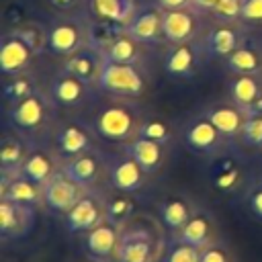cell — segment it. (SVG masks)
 Segmentation results:
<instances>
[{"label": "cell", "instance_id": "6da1fadb", "mask_svg": "<svg viewBox=\"0 0 262 262\" xmlns=\"http://www.w3.org/2000/svg\"><path fill=\"white\" fill-rule=\"evenodd\" d=\"M168 246L166 227L149 215H135L121 227L117 262H162Z\"/></svg>", "mask_w": 262, "mask_h": 262}, {"label": "cell", "instance_id": "7a4b0ae2", "mask_svg": "<svg viewBox=\"0 0 262 262\" xmlns=\"http://www.w3.org/2000/svg\"><path fill=\"white\" fill-rule=\"evenodd\" d=\"M143 117H145V111L135 100L111 98L108 102L94 108L88 123L94 129L98 139L121 147L139 135Z\"/></svg>", "mask_w": 262, "mask_h": 262}, {"label": "cell", "instance_id": "3957f363", "mask_svg": "<svg viewBox=\"0 0 262 262\" xmlns=\"http://www.w3.org/2000/svg\"><path fill=\"white\" fill-rule=\"evenodd\" d=\"M55 113H57V106L51 100V96L47 94V90H43V88L4 106L8 125L31 135L33 139L45 131H49V133L53 131V127L57 123Z\"/></svg>", "mask_w": 262, "mask_h": 262}, {"label": "cell", "instance_id": "277c9868", "mask_svg": "<svg viewBox=\"0 0 262 262\" xmlns=\"http://www.w3.org/2000/svg\"><path fill=\"white\" fill-rule=\"evenodd\" d=\"M90 12H61L47 23V53L70 57L90 41Z\"/></svg>", "mask_w": 262, "mask_h": 262}, {"label": "cell", "instance_id": "5b68a950", "mask_svg": "<svg viewBox=\"0 0 262 262\" xmlns=\"http://www.w3.org/2000/svg\"><path fill=\"white\" fill-rule=\"evenodd\" d=\"M149 78L145 72V66H133V63H115L106 61L102 66L100 78L96 88L104 92L111 98H129L137 100L147 92Z\"/></svg>", "mask_w": 262, "mask_h": 262}, {"label": "cell", "instance_id": "8992f818", "mask_svg": "<svg viewBox=\"0 0 262 262\" xmlns=\"http://www.w3.org/2000/svg\"><path fill=\"white\" fill-rule=\"evenodd\" d=\"M182 143L188 151L203 156V158H217L227 151V147L233 145L231 139H227L209 119L203 115L192 117L184 129H182Z\"/></svg>", "mask_w": 262, "mask_h": 262}, {"label": "cell", "instance_id": "52a82bcc", "mask_svg": "<svg viewBox=\"0 0 262 262\" xmlns=\"http://www.w3.org/2000/svg\"><path fill=\"white\" fill-rule=\"evenodd\" d=\"M250 31L252 29L242 20H235V23L211 20V25H207L205 33L201 35L207 59L223 61L229 53H233L242 43L250 39Z\"/></svg>", "mask_w": 262, "mask_h": 262}, {"label": "cell", "instance_id": "ba28073f", "mask_svg": "<svg viewBox=\"0 0 262 262\" xmlns=\"http://www.w3.org/2000/svg\"><path fill=\"white\" fill-rule=\"evenodd\" d=\"M205 61H207V53L199 37L194 41L168 45V49L162 55V70L172 80H190L199 74Z\"/></svg>", "mask_w": 262, "mask_h": 262}, {"label": "cell", "instance_id": "9c48e42d", "mask_svg": "<svg viewBox=\"0 0 262 262\" xmlns=\"http://www.w3.org/2000/svg\"><path fill=\"white\" fill-rule=\"evenodd\" d=\"M96 139L98 137L88 121H57L51 131V145L61 160L96 149Z\"/></svg>", "mask_w": 262, "mask_h": 262}, {"label": "cell", "instance_id": "30bf717a", "mask_svg": "<svg viewBox=\"0 0 262 262\" xmlns=\"http://www.w3.org/2000/svg\"><path fill=\"white\" fill-rule=\"evenodd\" d=\"M102 221H106V196H104V190L100 188L88 190L63 215L66 231L72 235H84L86 231L94 229Z\"/></svg>", "mask_w": 262, "mask_h": 262}, {"label": "cell", "instance_id": "8fae6325", "mask_svg": "<svg viewBox=\"0 0 262 262\" xmlns=\"http://www.w3.org/2000/svg\"><path fill=\"white\" fill-rule=\"evenodd\" d=\"M94 90H98V88L82 82L80 78L68 74L61 68H59V72H55L51 76V80L47 84V94L51 96L55 106L68 108V111H78V108L86 106L94 98Z\"/></svg>", "mask_w": 262, "mask_h": 262}, {"label": "cell", "instance_id": "7c38bea8", "mask_svg": "<svg viewBox=\"0 0 262 262\" xmlns=\"http://www.w3.org/2000/svg\"><path fill=\"white\" fill-rule=\"evenodd\" d=\"M61 172L72 178L74 182H78L80 186L92 190L98 188L102 184H106V176H108V168H106V154L92 149L80 156H74L70 160H63L61 164Z\"/></svg>", "mask_w": 262, "mask_h": 262}, {"label": "cell", "instance_id": "4fadbf2b", "mask_svg": "<svg viewBox=\"0 0 262 262\" xmlns=\"http://www.w3.org/2000/svg\"><path fill=\"white\" fill-rule=\"evenodd\" d=\"M106 168H108V176H106L108 188H117L131 194H137L147 184L149 178V174L129 154L121 149L117 154H106Z\"/></svg>", "mask_w": 262, "mask_h": 262}, {"label": "cell", "instance_id": "5bb4252c", "mask_svg": "<svg viewBox=\"0 0 262 262\" xmlns=\"http://www.w3.org/2000/svg\"><path fill=\"white\" fill-rule=\"evenodd\" d=\"M209 182L219 194H225V196L242 192L250 184L244 162L237 156L227 154V151L213 158L211 168H209Z\"/></svg>", "mask_w": 262, "mask_h": 262}, {"label": "cell", "instance_id": "9a60e30c", "mask_svg": "<svg viewBox=\"0 0 262 262\" xmlns=\"http://www.w3.org/2000/svg\"><path fill=\"white\" fill-rule=\"evenodd\" d=\"M125 31L145 47H156L164 41V8L156 2H143L125 25Z\"/></svg>", "mask_w": 262, "mask_h": 262}, {"label": "cell", "instance_id": "2e32d148", "mask_svg": "<svg viewBox=\"0 0 262 262\" xmlns=\"http://www.w3.org/2000/svg\"><path fill=\"white\" fill-rule=\"evenodd\" d=\"M203 14L196 12L192 6L164 10V43H186L199 39L207 25H203Z\"/></svg>", "mask_w": 262, "mask_h": 262}, {"label": "cell", "instance_id": "e0dca14e", "mask_svg": "<svg viewBox=\"0 0 262 262\" xmlns=\"http://www.w3.org/2000/svg\"><path fill=\"white\" fill-rule=\"evenodd\" d=\"M121 227L119 223H113L111 219L102 221L94 229L86 231L82 235V246L88 258H94L98 262H117V250L121 239Z\"/></svg>", "mask_w": 262, "mask_h": 262}, {"label": "cell", "instance_id": "ac0fdd59", "mask_svg": "<svg viewBox=\"0 0 262 262\" xmlns=\"http://www.w3.org/2000/svg\"><path fill=\"white\" fill-rule=\"evenodd\" d=\"M35 219H37L35 207L0 199V233L4 244L8 239L27 237L35 227Z\"/></svg>", "mask_w": 262, "mask_h": 262}, {"label": "cell", "instance_id": "d6986e66", "mask_svg": "<svg viewBox=\"0 0 262 262\" xmlns=\"http://www.w3.org/2000/svg\"><path fill=\"white\" fill-rule=\"evenodd\" d=\"M199 115H203L205 119H209L231 141H237L239 139V133L244 129V123L248 119L246 111L242 106H237L231 98L213 100V102L205 104Z\"/></svg>", "mask_w": 262, "mask_h": 262}, {"label": "cell", "instance_id": "ffe728a7", "mask_svg": "<svg viewBox=\"0 0 262 262\" xmlns=\"http://www.w3.org/2000/svg\"><path fill=\"white\" fill-rule=\"evenodd\" d=\"M35 143L31 135L8 125L0 139V176L20 174V164Z\"/></svg>", "mask_w": 262, "mask_h": 262}, {"label": "cell", "instance_id": "44dd1931", "mask_svg": "<svg viewBox=\"0 0 262 262\" xmlns=\"http://www.w3.org/2000/svg\"><path fill=\"white\" fill-rule=\"evenodd\" d=\"M39 55L33 47H29L16 33L6 29L0 39V72L2 76H12L25 70H31L33 61Z\"/></svg>", "mask_w": 262, "mask_h": 262}, {"label": "cell", "instance_id": "7402d4cb", "mask_svg": "<svg viewBox=\"0 0 262 262\" xmlns=\"http://www.w3.org/2000/svg\"><path fill=\"white\" fill-rule=\"evenodd\" d=\"M45 188V209L55 215H66L86 192L88 188L80 186L72 178H68L61 170L43 186Z\"/></svg>", "mask_w": 262, "mask_h": 262}, {"label": "cell", "instance_id": "603a6c76", "mask_svg": "<svg viewBox=\"0 0 262 262\" xmlns=\"http://www.w3.org/2000/svg\"><path fill=\"white\" fill-rule=\"evenodd\" d=\"M61 164H63V160L55 151L53 145L47 147V145L35 143L20 164V174L45 186L61 170Z\"/></svg>", "mask_w": 262, "mask_h": 262}, {"label": "cell", "instance_id": "cb8c5ba5", "mask_svg": "<svg viewBox=\"0 0 262 262\" xmlns=\"http://www.w3.org/2000/svg\"><path fill=\"white\" fill-rule=\"evenodd\" d=\"M0 199L39 209V207H45V188H43V184L27 178L23 174L0 176Z\"/></svg>", "mask_w": 262, "mask_h": 262}, {"label": "cell", "instance_id": "d4e9b609", "mask_svg": "<svg viewBox=\"0 0 262 262\" xmlns=\"http://www.w3.org/2000/svg\"><path fill=\"white\" fill-rule=\"evenodd\" d=\"M199 207L182 192H170L158 203V219L170 235L178 233Z\"/></svg>", "mask_w": 262, "mask_h": 262}, {"label": "cell", "instance_id": "484cf974", "mask_svg": "<svg viewBox=\"0 0 262 262\" xmlns=\"http://www.w3.org/2000/svg\"><path fill=\"white\" fill-rule=\"evenodd\" d=\"M119 149L129 154L149 176H156L158 172H162V168L168 162V145H162L158 141H151L139 135L133 141L121 145Z\"/></svg>", "mask_w": 262, "mask_h": 262}, {"label": "cell", "instance_id": "4316f807", "mask_svg": "<svg viewBox=\"0 0 262 262\" xmlns=\"http://www.w3.org/2000/svg\"><path fill=\"white\" fill-rule=\"evenodd\" d=\"M102 66H104L102 53L98 49L90 47V45L82 47L80 51L72 53L70 57H63V61H61V70H66L68 74L80 78L82 82H86L90 86H96L98 84Z\"/></svg>", "mask_w": 262, "mask_h": 262}, {"label": "cell", "instance_id": "83f0119b", "mask_svg": "<svg viewBox=\"0 0 262 262\" xmlns=\"http://www.w3.org/2000/svg\"><path fill=\"white\" fill-rule=\"evenodd\" d=\"M172 237L203 250V248L211 246L213 242H217V223H215V219L209 211L199 207L194 211V215L186 221V225L178 233H174Z\"/></svg>", "mask_w": 262, "mask_h": 262}, {"label": "cell", "instance_id": "f1b7e54d", "mask_svg": "<svg viewBox=\"0 0 262 262\" xmlns=\"http://www.w3.org/2000/svg\"><path fill=\"white\" fill-rule=\"evenodd\" d=\"M223 68L229 74H252L262 76V43L258 39H248L233 53L223 59Z\"/></svg>", "mask_w": 262, "mask_h": 262}, {"label": "cell", "instance_id": "f546056e", "mask_svg": "<svg viewBox=\"0 0 262 262\" xmlns=\"http://www.w3.org/2000/svg\"><path fill=\"white\" fill-rule=\"evenodd\" d=\"M145 45H141L137 39H133L127 31H121L100 53L106 61L115 63H133V66H145Z\"/></svg>", "mask_w": 262, "mask_h": 262}, {"label": "cell", "instance_id": "4dcf8cb0", "mask_svg": "<svg viewBox=\"0 0 262 262\" xmlns=\"http://www.w3.org/2000/svg\"><path fill=\"white\" fill-rule=\"evenodd\" d=\"M227 98H231L244 111L262 94V76L252 74H229L227 78Z\"/></svg>", "mask_w": 262, "mask_h": 262}, {"label": "cell", "instance_id": "1f68e13d", "mask_svg": "<svg viewBox=\"0 0 262 262\" xmlns=\"http://www.w3.org/2000/svg\"><path fill=\"white\" fill-rule=\"evenodd\" d=\"M137 8H139L137 0H88V12L94 18L111 20L123 27L131 20Z\"/></svg>", "mask_w": 262, "mask_h": 262}, {"label": "cell", "instance_id": "d6a6232c", "mask_svg": "<svg viewBox=\"0 0 262 262\" xmlns=\"http://www.w3.org/2000/svg\"><path fill=\"white\" fill-rule=\"evenodd\" d=\"M39 80L35 76V72L25 70L12 76H2V100L4 104H12L29 94H33L35 90H39Z\"/></svg>", "mask_w": 262, "mask_h": 262}, {"label": "cell", "instance_id": "836d02e7", "mask_svg": "<svg viewBox=\"0 0 262 262\" xmlns=\"http://www.w3.org/2000/svg\"><path fill=\"white\" fill-rule=\"evenodd\" d=\"M104 196H106V219H111L113 223L125 225L131 217L137 215L135 194L111 188V192H104Z\"/></svg>", "mask_w": 262, "mask_h": 262}, {"label": "cell", "instance_id": "e575fe53", "mask_svg": "<svg viewBox=\"0 0 262 262\" xmlns=\"http://www.w3.org/2000/svg\"><path fill=\"white\" fill-rule=\"evenodd\" d=\"M174 135H176V129H174L172 121H168L162 115L145 113L141 127H139V137H145V139H151V141H158V143L170 147V143L174 141Z\"/></svg>", "mask_w": 262, "mask_h": 262}, {"label": "cell", "instance_id": "d590c367", "mask_svg": "<svg viewBox=\"0 0 262 262\" xmlns=\"http://www.w3.org/2000/svg\"><path fill=\"white\" fill-rule=\"evenodd\" d=\"M12 33H16L29 47L35 49L37 55H43L47 51V25L37 20H23L16 27H10Z\"/></svg>", "mask_w": 262, "mask_h": 262}, {"label": "cell", "instance_id": "8d00e7d4", "mask_svg": "<svg viewBox=\"0 0 262 262\" xmlns=\"http://www.w3.org/2000/svg\"><path fill=\"white\" fill-rule=\"evenodd\" d=\"M92 16V14H90ZM121 31H125L123 25H117V23H111V20H102V18H90V41L88 45L102 51Z\"/></svg>", "mask_w": 262, "mask_h": 262}, {"label": "cell", "instance_id": "74e56055", "mask_svg": "<svg viewBox=\"0 0 262 262\" xmlns=\"http://www.w3.org/2000/svg\"><path fill=\"white\" fill-rule=\"evenodd\" d=\"M162 262H201V250L170 235Z\"/></svg>", "mask_w": 262, "mask_h": 262}, {"label": "cell", "instance_id": "f35d334b", "mask_svg": "<svg viewBox=\"0 0 262 262\" xmlns=\"http://www.w3.org/2000/svg\"><path fill=\"white\" fill-rule=\"evenodd\" d=\"M237 141L244 147L262 149V117H248Z\"/></svg>", "mask_w": 262, "mask_h": 262}, {"label": "cell", "instance_id": "ab89813d", "mask_svg": "<svg viewBox=\"0 0 262 262\" xmlns=\"http://www.w3.org/2000/svg\"><path fill=\"white\" fill-rule=\"evenodd\" d=\"M242 8H244V0H219L209 18L221 23H235L242 20Z\"/></svg>", "mask_w": 262, "mask_h": 262}, {"label": "cell", "instance_id": "60d3db41", "mask_svg": "<svg viewBox=\"0 0 262 262\" xmlns=\"http://www.w3.org/2000/svg\"><path fill=\"white\" fill-rule=\"evenodd\" d=\"M246 203H248V209L250 213L262 221V178H256L248 184L246 188Z\"/></svg>", "mask_w": 262, "mask_h": 262}, {"label": "cell", "instance_id": "b9f144b4", "mask_svg": "<svg viewBox=\"0 0 262 262\" xmlns=\"http://www.w3.org/2000/svg\"><path fill=\"white\" fill-rule=\"evenodd\" d=\"M201 262H233L231 250L219 239L201 250Z\"/></svg>", "mask_w": 262, "mask_h": 262}, {"label": "cell", "instance_id": "7bdbcfd3", "mask_svg": "<svg viewBox=\"0 0 262 262\" xmlns=\"http://www.w3.org/2000/svg\"><path fill=\"white\" fill-rule=\"evenodd\" d=\"M242 23H246L250 29L262 27V0H244Z\"/></svg>", "mask_w": 262, "mask_h": 262}, {"label": "cell", "instance_id": "ee69618b", "mask_svg": "<svg viewBox=\"0 0 262 262\" xmlns=\"http://www.w3.org/2000/svg\"><path fill=\"white\" fill-rule=\"evenodd\" d=\"M217 2L219 0H190V6L196 12H201L203 16H211V12H213V8H215Z\"/></svg>", "mask_w": 262, "mask_h": 262}, {"label": "cell", "instance_id": "f6af8a7d", "mask_svg": "<svg viewBox=\"0 0 262 262\" xmlns=\"http://www.w3.org/2000/svg\"><path fill=\"white\" fill-rule=\"evenodd\" d=\"M53 8H57L59 12H72L74 8H78L84 0H47Z\"/></svg>", "mask_w": 262, "mask_h": 262}, {"label": "cell", "instance_id": "bcb514c9", "mask_svg": "<svg viewBox=\"0 0 262 262\" xmlns=\"http://www.w3.org/2000/svg\"><path fill=\"white\" fill-rule=\"evenodd\" d=\"M160 8L164 10H176V8H186L190 6V0H154Z\"/></svg>", "mask_w": 262, "mask_h": 262}, {"label": "cell", "instance_id": "7dc6e473", "mask_svg": "<svg viewBox=\"0 0 262 262\" xmlns=\"http://www.w3.org/2000/svg\"><path fill=\"white\" fill-rule=\"evenodd\" d=\"M246 115H248V117H262V94L246 108Z\"/></svg>", "mask_w": 262, "mask_h": 262}, {"label": "cell", "instance_id": "c3c4849f", "mask_svg": "<svg viewBox=\"0 0 262 262\" xmlns=\"http://www.w3.org/2000/svg\"><path fill=\"white\" fill-rule=\"evenodd\" d=\"M84 262H98V260H94V258H88V256H86V258H84Z\"/></svg>", "mask_w": 262, "mask_h": 262}]
</instances>
